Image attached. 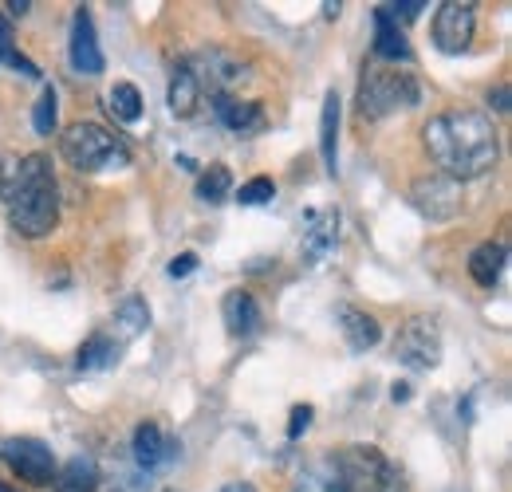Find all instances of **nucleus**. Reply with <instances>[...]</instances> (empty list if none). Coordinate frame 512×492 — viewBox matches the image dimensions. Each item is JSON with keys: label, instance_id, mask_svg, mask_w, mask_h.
Masks as SVG:
<instances>
[{"label": "nucleus", "instance_id": "f257e3e1", "mask_svg": "<svg viewBox=\"0 0 512 492\" xmlns=\"http://www.w3.org/2000/svg\"><path fill=\"white\" fill-rule=\"evenodd\" d=\"M422 142H426L430 158L438 162V170L453 182L485 178L501 158L497 126L481 111H442V115H434L422 126Z\"/></svg>", "mask_w": 512, "mask_h": 492}, {"label": "nucleus", "instance_id": "f03ea898", "mask_svg": "<svg viewBox=\"0 0 512 492\" xmlns=\"http://www.w3.org/2000/svg\"><path fill=\"white\" fill-rule=\"evenodd\" d=\"M4 205H8V221L20 237L40 241L56 229L60 221V182L52 174V162L44 154H28L12 182L4 185Z\"/></svg>", "mask_w": 512, "mask_h": 492}, {"label": "nucleus", "instance_id": "7ed1b4c3", "mask_svg": "<svg viewBox=\"0 0 512 492\" xmlns=\"http://www.w3.org/2000/svg\"><path fill=\"white\" fill-rule=\"evenodd\" d=\"M359 119H386L394 111H406V107H418L422 103V87L410 71L394 67V63H371L359 79Z\"/></svg>", "mask_w": 512, "mask_h": 492}, {"label": "nucleus", "instance_id": "20e7f679", "mask_svg": "<svg viewBox=\"0 0 512 492\" xmlns=\"http://www.w3.org/2000/svg\"><path fill=\"white\" fill-rule=\"evenodd\" d=\"M60 154L67 158V166H75L79 174H103V170L130 166V146L99 123L67 126L64 138H60Z\"/></svg>", "mask_w": 512, "mask_h": 492}, {"label": "nucleus", "instance_id": "39448f33", "mask_svg": "<svg viewBox=\"0 0 512 492\" xmlns=\"http://www.w3.org/2000/svg\"><path fill=\"white\" fill-rule=\"evenodd\" d=\"M335 457L339 492H398V469L386 461L375 445H347Z\"/></svg>", "mask_w": 512, "mask_h": 492}, {"label": "nucleus", "instance_id": "423d86ee", "mask_svg": "<svg viewBox=\"0 0 512 492\" xmlns=\"http://www.w3.org/2000/svg\"><path fill=\"white\" fill-rule=\"evenodd\" d=\"M394 359L410 370H434L442 363V335L438 323L426 315H414L402 323L398 339H394Z\"/></svg>", "mask_w": 512, "mask_h": 492}, {"label": "nucleus", "instance_id": "0eeeda50", "mask_svg": "<svg viewBox=\"0 0 512 492\" xmlns=\"http://www.w3.org/2000/svg\"><path fill=\"white\" fill-rule=\"evenodd\" d=\"M410 205L426 221H453L465 205V193H461V182H453L446 174H426L410 185Z\"/></svg>", "mask_w": 512, "mask_h": 492}, {"label": "nucleus", "instance_id": "6e6552de", "mask_svg": "<svg viewBox=\"0 0 512 492\" xmlns=\"http://www.w3.org/2000/svg\"><path fill=\"white\" fill-rule=\"evenodd\" d=\"M8 465H12V473L20 477V481H28V485H36V489H48L52 481H56V457H52V449L44 445V441H36V437H12V441H4V453H0Z\"/></svg>", "mask_w": 512, "mask_h": 492}, {"label": "nucleus", "instance_id": "1a4fd4ad", "mask_svg": "<svg viewBox=\"0 0 512 492\" xmlns=\"http://www.w3.org/2000/svg\"><path fill=\"white\" fill-rule=\"evenodd\" d=\"M473 28H477V4H469V0L438 4V16H434V44H438V52L461 56L469 48V40H473Z\"/></svg>", "mask_w": 512, "mask_h": 492}, {"label": "nucleus", "instance_id": "9d476101", "mask_svg": "<svg viewBox=\"0 0 512 492\" xmlns=\"http://www.w3.org/2000/svg\"><path fill=\"white\" fill-rule=\"evenodd\" d=\"M67 60L79 75H99L103 71V48L95 36V20L87 8H75L71 16V44H67Z\"/></svg>", "mask_w": 512, "mask_h": 492}, {"label": "nucleus", "instance_id": "9b49d317", "mask_svg": "<svg viewBox=\"0 0 512 492\" xmlns=\"http://www.w3.org/2000/svg\"><path fill=\"white\" fill-rule=\"evenodd\" d=\"M339 245V213L335 209H320L304 217V264H323Z\"/></svg>", "mask_w": 512, "mask_h": 492}, {"label": "nucleus", "instance_id": "f8f14e48", "mask_svg": "<svg viewBox=\"0 0 512 492\" xmlns=\"http://www.w3.org/2000/svg\"><path fill=\"white\" fill-rule=\"evenodd\" d=\"M174 457H178V441H174V437H166L162 426L142 422V426L134 430V461H138L146 473H154V469L170 465Z\"/></svg>", "mask_w": 512, "mask_h": 492}, {"label": "nucleus", "instance_id": "ddd939ff", "mask_svg": "<svg viewBox=\"0 0 512 492\" xmlns=\"http://www.w3.org/2000/svg\"><path fill=\"white\" fill-rule=\"evenodd\" d=\"M213 111L221 126H229L233 134H260L268 126V115L264 107L253 103V99H237V95H213Z\"/></svg>", "mask_w": 512, "mask_h": 492}, {"label": "nucleus", "instance_id": "4468645a", "mask_svg": "<svg viewBox=\"0 0 512 492\" xmlns=\"http://www.w3.org/2000/svg\"><path fill=\"white\" fill-rule=\"evenodd\" d=\"M221 319H225L229 335H237V339L256 335V331H260V323H264L260 304L253 300V292H245V288H233V292L221 300Z\"/></svg>", "mask_w": 512, "mask_h": 492}, {"label": "nucleus", "instance_id": "2eb2a0df", "mask_svg": "<svg viewBox=\"0 0 512 492\" xmlns=\"http://www.w3.org/2000/svg\"><path fill=\"white\" fill-rule=\"evenodd\" d=\"M375 60L379 63H410L414 52H410V40L406 32L386 16V8H375Z\"/></svg>", "mask_w": 512, "mask_h": 492}, {"label": "nucleus", "instance_id": "dca6fc26", "mask_svg": "<svg viewBox=\"0 0 512 492\" xmlns=\"http://www.w3.org/2000/svg\"><path fill=\"white\" fill-rule=\"evenodd\" d=\"M166 103H170V111H174L178 119H193V115H197V107H201V83H197L193 63H174Z\"/></svg>", "mask_w": 512, "mask_h": 492}, {"label": "nucleus", "instance_id": "f3484780", "mask_svg": "<svg viewBox=\"0 0 512 492\" xmlns=\"http://www.w3.org/2000/svg\"><path fill=\"white\" fill-rule=\"evenodd\" d=\"M505 260H509L505 241H485V245H477L469 252V276H473V284L497 288V284H501V272H505Z\"/></svg>", "mask_w": 512, "mask_h": 492}, {"label": "nucleus", "instance_id": "a211bd4d", "mask_svg": "<svg viewBox=\"0 0 512 492\" xmlns=\"http://www.w3.org/2000/svg\"><path fill=\"white\" fill-rule=\"evenodd\" d=\"M339 327H343V339H347V347L351 351H371V347H379V339H383V327H379V319L375 315H367V311L359 308H339Z\"/></svg>", "mask_w": 512, "mask_h": 492}, {"label": "nucleus", "instance_id": "6ab92c4d", "mask_svg": "<svg viewBox=\"0 0 512 492\" xmlns=\"http://www.w3.org/2000/svg\"><path fill=\"white\" fill-rule=\"evenodd\" d=\"M320 154H323V166H327V174H335V166H339V91H327V95H323Z\"/></svg>", "mask_w": 512, "mask_h": 492}, {"label": "nucleus", "instance_id": "aec40b11", "mask_svg": "<svg viewBox=\"0 0 512 492\" xmlns=\"http://www.w3.org/2000/svg\"><path fill=\"white\" fill-rule=\"evenodd\" d=\"M119 355H123V343L99 331V335H91V339L79 347V359H75V367L83 370V374H95V370H111L115 363H119Z\"/></svg>", "mask_w": 512, "mask_h": 492}, {"label": "nucleus", "instance_id": "412c9836", "mask_svg": "<svg viewBox=\"0 0 512 492\" xmlns=\"http://www.w3.org/2000/svg\"><path fill=\"white\" fill-rule=\"evenodd\" d=\"M56 485V492H95V485H99V469H95V461L91 457H71L64 465V473L52 481Z\"/></svg>", "mask_w": 512, "mask_h": 492}, {"label": "nucleus", "instance_id": "4be33fe9", "mask_svg": "<svg viewBox=\"0 0 512 492\" xmlns=\"http://www.w3.org/2000/svg\"><path fill=\"white\" fill-rule=\"evenodd\" d=\"M292 492H339V469H335V457L327 453V457H320V461H312V465L296 477Z\"/></svg>", "mask_w": 512, "mask_h": 492}, {"label": "nucleus", "instance_id": "5701e85b", "mask_svg": "<svg viewBox=\"0 0 512 492\" xmlns=\"http://www.w3.org/2000/svg\"><path fill=\"white\" fill-rule=\"evenodd\" d=\"M229 193H233V174H229V166L209 162V166L201 170V178H197V197H201L205 205H221Z\"/></svg>", "mask_w": 512, "mask_h": 492}, {"label": "nucleus", "instance_id": "b1692460", "mask_svg": "<svg viewBox=\"0 0 512 492\" xmlns=\"http://www.w3.org/2000/svg\"><path fill=\"white\" fill-rule=\"evenodd\" d=\"M107 111L119 119V123H138L142 119V91L134 87V83H115L111 91H107Z\"/></svg>", "mask_w": 512, "mask_h": 492}, {"label": "nucleus", "instance_id": "393cba45", "mask_svg": "<svg viewBox=\"0 0 512 492\" xmlns=\"http://www.w3.org/2000/svg\"><path fill=\"white\" fill-rule=\"evenodd\" d=\"M115 327H119V335H123V339L142 335V331L150 327V308H146V300H138V296L123 300V304L115 308Z\"/></svg>", "mask_w": 512, "mask_h": 492}, {"label": "nucleus", "instance_id": "a878e982", "mask_svg": "<svg viewBox=\"0 0 512 492\" xmlns=\"http://www.w3.org/2000/svg\"><path fill=\"white\" fill-rule=\"evenodd\" d=\"M0 63H8V67H16L20 75H28V79H40V67L28 60V56H20L16 52V44H12V24L0 16Z\"/></svg>", "mask_w": 512, "mask_h": 492}, {"label": "nucleus", "instance_id": "bb28decb", "mask_svg": "<svg viewBox=\"0 0 512 492\" xmlns=\"http://www.w3.org/2000/svg\"><path fill=\"white\" fill-rule=\"evenodd\" d=\"M56 119H60L56 87H44V95H40V103H36V111H32V126H36V134L52 138V134H56Z\"/></svg>", "mask_w": 512, "mask_h": 492}, {"label": "nucleus", "instance_id": "cd10ccee", "mask_svg": "<svg viewBox=\"0 0 512 492\" xmlns=\"http://www.w3.org/2000/svg\"><path fill=\"white\" fill-rule=\"evenodd\" d=\"M272 197H276V182L272 178H253V182L241 185V193H237L241 205H268Z\"/></svg>", "mask_w": 512, "mask_h": 492}, {"label": "nucleus", "instance_id": "c85d7f7f", "mask_svg": "<svg viewBox=\"0 0 512 492\" xmlns=\"http://www.w3.org/2000/svg\"><path fill=\"white\" fill-rule=\"evenodd\" d=\"M312 418H316V410L304 402V406H292V422H288V441H300L304 430L312 426Z\"/></svg>", "mask_w": 512, "mask_h": 492}, {"label": "nucleus", "instance_id": "c756f323", "mask_svg": "<svg viewBox=\"0 0 512 492\" xmlns=\"http://www.w3.org/2000/svg\"><path fill=\"white\" fill-rule=\"evenodd\" d=\"M193 268H197V256H193V252H182V256L170 260V276H174V280H186Z\"/></svg>", "mask_w": 512, "mask_h": 492}, {"label": "nucleus", "instance_id": "7c9ffc66", "mask_svg": "<svg viewBox=\"0 0 512 492\" xmlns=\"http://www.w3.org/2000/svg\"><path fill=\"white\" fill-rule=\"evenodd\" d=\"M489 103H493L497 111H509V87H497V91L489 95Z\"/></svg>", "mask_w": 512, "mask_h": 492}, {"label": "nucleus", "instance_id": "2f4dec72", "mask_svg": "<svg viewBox=\"0 0 512 492\" xmlns=\"http://www.w3.org/2000/svg\"><path fill=\"white\" fill-rule=\"evenodd\" d=\"M390 398H394V402H410V382H394Z\"/></svg>", "mask_w": 512, "mask_h": 492}, {"label": "nucleus", "instance_id": "473e14b6", "mask_svg": "<svg viewBox=\"0 0 512 492\" xmlns=\"http://www.w3.org/2000/svg\"><path fill=\"white\" fill-rule=\"evenodd\" d=\"M28 8H32V0H8V12L12 16H28Z\"/></svg>", "mask_w": 512, "mask_h": 492}, {"label": "nucleus", "instance_id": "72a5a7b5", "mask_svg": "<svg viewBox=\"0 0 512 492\" xmlns=\"http://www.w3.org/2000/svg\"><path fill=\"white\" fill-rule=\"evenodd\" d=\"M221 492H256V489L249 485V481H229V485H225Z\"/></svg>", "mask_w": 512, "mask_h": 492}, {"label": "nucleus", "instance_id": "f704fd0d", "mask_svg": "<svg viewBox=\"0 0 512 492\" xmlns=\"http://www.w3.org/2000/svg\"><path fill=\"white\" fill-rule=\"evenodd\" d=\"M339 8H343V4H339V0H335V4H331V0H327V4H323V16H327V20H335V16H339Z\"/></svg>", "mask_w": 512, "mask_h": 492}, {"label": "nucleus", "instance_id": "c9c22d12", "mask_svg": "<svg viewBox=\"0 0 512 492\" xmlns=\"http://www.w3.org/2000/svg\"><path fill=\"white\" fill-rule=\"evenodd\" d=\"M4 185H8V178H4V162H0V197H4Z\"/></svg>", "mask_w": 512, "mask_h": 492}, {"label": "nucleus", "instance_id": "e433bc0d", "mask_svg": "<svg viewBox=\"0 0 512 492\" xmlns=\"http://www.w3.org/2000/svg\"><path fill=\"white\" fill-rule=\"evenodd\" d=\"M0 492H16V489H8V485H0Z\"/></svg>", "mask_w": 512, "mask_h": 492}, {"label": "nucleus", "instance_id": "4c0bfd02", "mask_svg": "<svg viewBox=\"0 0 512 492\" xmlns=\"http://www.w3.org/2000/svg\"><path fill=\"white\" fill-rule=\"evenodd\" d=\"M166 492H178V489H166Z\"/></svg>", "mask_w": 512, "mask_h": 492}]
</instances>
